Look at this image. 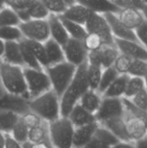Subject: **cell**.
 <instances>
[{
	"label": "cell",
	"mask_w": 147,
	"mask_h": 148,
	"mask_svg": "<svg viewBox=\"0 0 147 148\" xmlns=\"http://www.w3.org/2000/svg\"><path fill=\"white\" fill-rule=\"evenodd\" d=\"M135 148H147V134L141 140L134 142Z\"/></svg>",
	"instance_id": "11a10c76"
},
{
	"label": "cell",
	"mask_w": 147,
	"mask_h": 148,
	"mask_svg": "<svg viewBox=\"0 0 147 148\" xmlns=\"http://www.w3.org/2000/svg\"><path fill=\"white\" fill-rule=\"evenodd\" d=\"M23 40L24 43L27 45V47L29 49L31 53L34 55V56L36 57V59L37 60V62H39L41 67L43 69H46L47 67H49L43 43L35 42V41H29V40H27L24 38H23Z\"/></svg>",
	"instance_id": "484cf974"
},
{
	"label": "cell",
	"mask_w": 147,
	"mask_h": 148,
	"mask_svg": "<svg viewBox=\"0 0 147 148\" xmlns=\"http://www.w3.org/2000/svg\"><path fill=\"white\" fill-rule=\"evenodd\" d=\"M87 62L89 65L101 67V49L98 50L88 52Z\"/></svg>",
	"instance_id": "681fc988"
},
{
	"label": "cell",
	"mask_w": 147,
	"mask_h": 148,
	"mask_svg": "<svg viewBox=\"0 0 147 148\" xmlns=\"http://www.w3.org/2000/svg\"><path fill=\"white\" fill-rule=\"evenodd\" d=\"M33 0H12V1H5V4L12 9L15 12L28 10Z\"/></svg>",
	"instance_id": "7dc6e473"
},
{
	"label": "cell",
	"mask_w": 147,
	"mask_h": 148,
	"mask_svg": "<svg viewBox=\"0 0 147 148\" xmlns=\"http://www.w3.org/2000/svg\"><path fill=\"white\" fill-rule=\"evenodd\" d=\"M20 121L29 129L40 126L44 122L36 114L30 111L29 109L20 115Z\"/></svg>",
	"instance_id": "60d3db41"
},
{
	"label": "cell",
	"mask_w": 147,
	"mask_h": 148,
	"mask_svg": "<svg viewBox=\"0 0 147 148\" xmlns=\"http://www.w3.org/2000/svg\"><path fill=\"white\" fill-rule=\"evenodd\" d=\"M19 44H20V49H21L22 59L23 62V65H24L23 68H29V69H37V70L43 69L39 64V62H37V60L36 59V57L34 56V55L31 53L29 49L24 43L23 39L19 42Z\"/></svg>",
	"instance_id": "4dcf8cb0"
},
{
	"label": "cell",
	"mask_w": 147,
	"mask_h": 148,
	"mask_svg": "<svg viewBox=\"0 0 147 148\" xmlns=\"http://www.w3.org/2000/svg\"><path fill=\"white\" fill-rule=\"evenodd\" d=\"M130 76L120 75L101 95L102 98H123Z\"/></svg>",
	"instance_id": "603a6c76"
},
{
	"label": "cell",
	"mask_w": 147,
	"mask_h": 148,
	"mask_svg": "<svg viewBox=\"0 0 147 148\" xmlns=\"http://www.w3.org/2000/svg\"><path fill=\"white\" fill-rule=\"evenodd\" d=\"M102 101L101 95L94 90L88 89L81 97L78 104L91 114H95Z\"/></svg>",
	"instance_id": "7402d4cb"
},
{
	"label": "cell",
	"mask_w": 147,
	"mask_h": 148,
	"mask_svg": "<svg viewBox=\"0 0 147 148\" xmlns=\"http://www.w3.org/2000/svg\"><path fill=\"white\" fill-rule=\"evenodd\" d=\"M117 16L126 27L133 31L145 22L142 12L136 9H122L117 14Z\"/></svg>",
	"instance_id": "e0dca14e"
},
{
	"label": "cell",
	"mask_w": 147,
	"mask_h": 148,
	"mask_svg": "<svg viewBox=\"0 0 147 148\" xmlns=\"http://www.w3.org/2000/svg\"><path fill=\"white\" fill-rule=\"evenodd\" d=\"M141 12L144 16V18H145V21L147 23V3L144 1V4H143V8L141 10Z\"/></svg>",
	"instance_id": "6f0895ef"
},
{
	"label": "cell",
	"mask_w": 147,
	"mask_h": 148,
	"mask_svg": "<svg viewBox=\"0 0 147 148\" xmlns=\"http://www.w3.org/2000/svg\"><path fill=\"white\" fill-rule=\"evenodd\" d=\"M126 114V109L122 102V98H102L101 106L94 114L99 124L107 121L121 118Z\"/></svg>",
	"instance_id": "ba28073f"
},
{
	"label": "cell",
	"mask_w": 147,
	"mask_h": 148,
	"mask_svg": "<svg viewBox=\"0 0 147 148\" xmlns=\"http://www.w3.org/2000/svg\"><path fill=\"white\" fill-rule=\"evenodd\" d=\"M10 65L19 66L23 68V62L22 59L21 49L19 42H5L4 53L1 60Z\"/></svg>",
	"instance_id": "ffe728a7"
},
{
	"label": "cell",
	"mask_w": 147,
	"mask_h": 148,
	"mask_svg": "<svg viewBox=\"0 0 147 148\" xmlns=\"http://www.w3.org/2000/svg\"><path fill=\"white\" fill-rule=\"evenodd\" d=\"M66 31L68 32V36L72 39L79 40V41H83L86 36L88 35L86 29L83 25H81L79 23L68 21L67 19H64L61 16H59Z\"/></svg>",
	"instance_id": "83f0119b"
},
{
	"label": "cell",
	"mask_w": 147,
	"mask_h": 148,
	"mask_svg": "<svg viewBox=\"0 0 147 148\" xmlns=\"http://www.w3.org/2000/svg\"><path fill=\"white\" fill-rule=\"evenodd\" d=\"M4 143H5V136L3 134L0 132V148H4Z\"/></svg>",
	"instance_id": "680465c9"
},
{
	"label": "cell",
	"mask_w": 147,
	"mask_h": 148,
	"mask_svg": "<svg viewBox=\"0 0 147 148\" xmlns=\"http://www.w3.org/2000/svg\"><path fill=\"white\" fill-rule=\"evenodd\" d=\"M23 38V34L18 26L0 27V39L4 42H20Z\"/></svg>",
	"instance_id": "836d02e7"
},
{
	"label": "cell",
	"mask_w": 147,
	"mask_h": 148,
	"mask_svg": "<svg viewBox=\"0 0 147 148\" xmlns=\"http://www.w3.org/2000/svg\"><path fill=\"white\" fill-rule=\"evenodd\" d=\"M5 136V143L4 148H23V145L14 140L10 134H4Z\"/></svg>",
	"instance_id": "f907efd6"
},
{
	"label": "cell",
	"mask_w": 147,
	"mask_h": 148,
	"mask_svg": "<svg viewBox=\"0 0 147 148\" xmlns=\"http://www.w3.org/2000/svg\"><path fill=\"white\" fill-rule=\"evenodd\" d=\"M26 103L30 111L47 123L53 122L61 117L60 97L52 89L36 98L26 101Z\"/></svg>",
	"instance_id": "3957f363"
},
{
	"label": "cell",
	"mask_w": 147,
	"mask_h": 148,
	"mask_svg": "<svg viewBox=\"0 0 147 148\" xmlns=\"http://www.w3.org/2000/svg\"><path fill=\"white\" fill-rule=\"evenodd\" d=\"M42 2L49 12L52 15L61 16L68 9L64 0H42Z\"/></svg>",
	"instance_id": "74e56055"
},
{
	"label": "cell",
	"mask_w": 147,
	"mask_h": 148,
	"mask_svg": "<svg viewBox=\"0 0 147 148\" xmlns=\"http://www.w3.org/2000/svg\"><path fill=\"white\" fill-rule=\"evenodd\" d=\"M23 148H31V143H29V141L25 142L24 144H23Z\"/></svg>",
	"instance_id": "91938a15"
},
{
	"label": "cell",
	"mask_w": 147,
	"mask_h": 148,
	"mask_svg": "<svg viewBox=\"0 0 147 148\" xmlns=\"http://www.w3.org/2000/svg\"><path fill=\"white\" fill-rule=\"evenodd\" d=\"M75 127L66 117L49 123V138L54 148H73Z\"/></svg>",
	"instance_id": "5b68a950"
},
{
	"label": "cell",
	"mask_w": 147,
	"mask_h": 148,
	"mask_svg": "<svg viewBox=\"0 0 147 148\" xmlns=\"http://www.w3.org/2000/svg\"><path fill=\"white\" fill-rule=\"evenodd\" d=\"M31 148H54L52 144L50 143L49 140L42 141L37 144H31Z\"/></svg>",
	"instance_id": "f5cc1de1"
},
{
	"label": "cell",
	"mask_w": 147,
	"mask_h": 148,
	"mask_svg": "<svg viewBox=\"0 0 147 148\" xmlns=\"http://www.w3.org/2000/svg\"><path fill=\"white\" fill-rule=\"evenodd\" d=\"M94 136L95 138L99 139L100 140H101L102 142H104L105 144H107L110 147H113L114 145H116L117 143L120 142V140L108 129H107L106 127H104L101 125H100L98 127Z\"/></svg>",
	"instance_id": "8d00e7d4"
},
{
	"label": "cell",
	"mask_w": 147,
	"mask_h": 148,
	"mask_svg": "<svg viewBox=\"0 0 147 148\" xmlns=\"http://www.w3.org/2000/svg\"><path fill=\"white\" fill-rule=\"evenodd\" d=\"M0 84L9 95L24 101L29 100L22 67L0 61Z\"/></svg>",
	"instance_id": "7a4b0ae2"
},
{
	"label": "cell",
	"mask_w": 147,
	"mask_h": 148,
	"mask_svg": "<svg viewBox=\"0 0 147 148\" xmlns=\"http://www.w3.org/2000/svg\"><path fill=\"white\" fill-rule=\"evenodd\" d=\"M84 27L88 34L97 35L102 40L104 45H115L110 27L103 15L93 13Z\"/></svg>",
	"instance_id": "9c48e42d"
},
{
	"label": "cell",
	"mask_w": 147,
	"mask_h": 148,
	"mask_svg": "<svg viewBox=\"0 0 147 148\" xmlns=\"http://www.w3.org/2000/svg\"><path fill=\"white\" fill-rule=\"evenodd\" d=\"M126 134L130 141H138L144 138L147 134V128L145 124L137 117L130 114L126 111V114L124 116Z\"/></svg>",
	"instance_id": "4fadbf2b"
},
{
	"label": "cell",
	"mask_w": 147,
	"mask_h": 148,
	"mask_svg": "<svg viewBox=\"0 0 147 148\" xmlns=\"http://www.w3.org/2000/svg\"><path fill=\"white\" fill-rule=\"evenodd\" d=\"M5 7V1H0V10Z\"/></svg>",
	"instance_id": "94428289"
},
{
	"label": "cell",
	"mask_w": 147,
	"mask_h": 148,
	"mask_svg": "<svg viewBox=\"0 0 147 148\" xmlns=\"http://www.w3.org/2000/svg\"><path fill=\"white\" fill-rule=\"evenodd\" d=\"M19 29L24 39L44 43L50 38L48 20H33L21 23Z\"/></svg>",
	"instance_id": "52a82bcc"
},
{
	"label": "cell",
	"mask_w": 147,
	"mask_h": 148,
	"mask_svg": "<svg viewBox=\"0 0 147 148\" xmlns=\"http://www.w3.org/2000/svg\"><path fill=\"white\" fill-rule=\"evenodd\" d=\"M84 148H85V147H84Z\"/></svg>",
	"instance_id": "be15d7a7"
},
{
	"label": "cell",
	"mask_w": 147,
	"mask_h": 148,
	"mask_svg": "<svg viewBox=\"0 0 147 148\" xmlns=\"http://www.w3.org/2000/svg\"><path fill=\"white\" fill-rule=\"evenodd\" d=\"M82 42L88 52L98 50L104 46L102 40L97 35L94 34H88Z\"/></svg>",
	"instance_id": "ee69618b"
},
{
	"label": "cell",
	"mask_w": 147,
	"mask_h": 148,
	"mask_svg": "<svg viewBox=\"0 0 147 148\" xmlns=\"http://www.w3.org/2000/svg\"><path fill=\"white\" fill-rule=\"evenodd\" d=\"M21 23L16 13L5 4V7L0 10V27L19 26Z\"/></svg>",
	"instance_id": "1f68e13d"
},
{
	"label": "cell",
	"mask_w": 147,
	"mask_h": 148,
	"mask_svg": "<svg viewBox=\"0 0 147 148\" xmlns=\"http://www.w3.org/2000/svg\"><path fill=\"white\" fill-rule=\"evenodd\" d=\"M93 13L94 12L88 8L76 1L73 5L69 6L62 15L59 16L84 26Z\"/></svg>",
	"instance_id": "5bb4252c"
},
{
	"label": "cell",
	"mask_w": 147,
	"mask_h": 148,
	"mask_svg": "<svg viewBox=\"0 0 147 148\" xmlns=\"http://www.w3.org/2000/svg\"><path fill=\"white\" fill-rule=\"evenodd\" d=\"M111 148H135V147H134V143H133V142L120 141L119 143H117L116 145H114Z\"/></svg>",
	"instance_id": "db71d44e"
},
{
	"label": "cell",
	"mask_w": 147,
	"mask_h": 148,
	"mask_svg": "<svg viewBox=\"0 0 147 148\" xmlns=\"http://www.w3.org/2000/svg\"><path fill=\"white\" fill-rule=\"evenodd\" d=\"M4 48H5V42L0 39V61L3 58V56L4 53Z\"/></svg>",
	"instance_id": "9f6ffc18"
},
{
	"label": "cell",
	"mask_w": 147,
	"mask_h": 148,
	"mask_svg": "<svg viewBox=\"0 0 147 148\" xmlns=\"http://www.w3.org/2000/svg\"><path fill=\"white\" fill-rule=\"evenodd\" d=\"M143 79H144V82H145V88H146V89L147 90V75Z\"/></svg>",
	"instance_id": "6125c7cd"
},
{
	"label": "cell",
	"mask_w": 147,
	"mask_h": 148,
	"mask_svg": "<svg viewBox=\"0 0 147 148\" xmlns=\"http://www.w3.org/2000/svg\"><path fill=\"white\" fill-rule=\"evenodd\" d=\"M43 45H44L49 66H52L66 62L62 47L59 43L49 38L48 41H46L43 43Z\"/></svg>",
	"instance_id": "44dd1931"
},
{
	"label": "cell",
	"mask_w": 147,
	"mask_h": 148,
	"mask_svg": "<svg viewBox=\"0 0 147 148\" xmlns=\"http://www.w3.org/2000/svg\"><path fill=\"white\" fill-rule=\"evenodd\" d=\"M133 61V60L129 56L120 54L113 67L119 75H128V71L131 68Z\"/></svg>",
	"instance_id": "ab89813d"
},
{
	"label": "cell",
	"mask_w": 147,
	"mask_h": 148,
	"mask_svg": "<svg viewBox=\"0 0 147 148\" xmlns=\"http://www.w3.org/2000/svg\"><path fill=\"white\" fill-rule=\"evenodd\" d=\"M147 75V62L133 60L128 71L129 76L144 78Z\"/></svg>",
	"instance_id": "7bdbcfd3"
},
{
	"label": "cell",
	"mask_w": 147,
	"mask_h": 148,
	"mask_svg": "<svg viewBox=\"0 0 147 148\" xmlns=\"http://www.w3.org/2000/svg\"><path fill=\"white\" fill-rule=\"evenodd\" d=\"M49 140V123L43 122L38 127L29 130L28 141L31 144H37Z\"/></svg>",
	"instance_id": "f1b7e54d"
},
{
	"label": "cell",
	"mask_w": 147,
	"mask_h": 148,
	"mask_svg": "<svg viewBox=\"0 0 147 148\" xmlns=\"http://www.w3.org/2000/svg\"><path fill=\"white\" fill-rule=\"evenodd\" d=\"M20 121V114L10 110H0V132L3 134H10L14 127Z\"/></svg>",
	"instance_id": "d4e9b609"
},
{
	"label": "cell",
	"mask_w": 147,
	"mask_h": 148,
	"mask_svg": "<svg viewBox=\"0 0 147 148\" xmlns=\"http://www.w3.org/2000/svg\"><path fill=\"white\" fill-rule=\"evenodd\" d=\"M130 101L136 108L144 111H147V90L146 88L139 92Z\"/></svg>",
	"instance_id": "f6af8a7d"
},
{
	"label": "cell",
	"mask_w": 147,
	"mask_h": 148,
	"mask_svg": "<svg viewBox=\"0 0 147 148\" xmlns=\"http://www.w3.org/2000/svg\"><path fill=\"white\" fill-rule=\"evenodd\" d=\"M88 62L76 68L73 81L60 98L61 117L68 118L71 110L78 104L81 97L89 89L87 78Z\"/></svg>",
	"instance_id": "6da1fadb"
},
{
	"label": "cell",
	"mask_w": 147,
	"mask_h": 148,
	"mask_svg": "<svg viewBox=\"0 0 147 148\" xmlns=\"http://www.w3.org/2000/svg\"><path fill=\"white\" fill-rule=\"evenodd\" d=\"M23 71L27 86L29 100L36 98L52 89L49 76L44 69L37 70L23 68Z\"/></svg>",
	"instance_id": "8992f818"
},
{
	"label": "cell",
	"mask_w": 147,
	"mask_h": 148,
	"mask_svg": "<svg viewBox=\"0 0 147 148\" xmlns=\"http://www.w3.org/2000/svg\"><path fill=\"white\" fill-rule=\"evenodd\" d=\"M47 20L49 27L50 38L59 43L62 47H63L70 37L66 31L59 16L50 14Z\"/></svg>",
	"instance_id": "9a60e30c"
},
{
	"label": "cell",
	"mask_w": 147,
	"mask_h": 148,
	"mask_svg": "<svg viewBox=\"0 0 147 148\" xmlns=\"http://www.w3.org/2000/svg\"><path fill=\"white\" fill-rule=\"evenodd\" d=\"M49 76L52 90L61 98L75 76L76 67L63 62L44 69Z\"/></svg>",
	"instance_id": "277c9868"
},
{
	"label": "cell",
	"mask_w": 147,
	"mask_h": 148,
	"mask_svg": "<svg viewBox=\"0 0 147 148\" xmlns=\"http://www.w3.org/2000/svg\"><path fill=\"white\" fill-rule=\"evenodd\" d=\"M27 11L29 18L33 20H47L50 16L43 2L40 0H33Z\"/></svg>",
	"instance_id": "f546056e"
},
{
	"label": "cell",
	"mask_w": 147,
	"mask_h": 148,
	"mask_svg": "<svg viewBox=\"0 0 147 148\" xmlns=\"http://www.w3.org/2000/svg\"><path fill=\"white\" fill-rule=\"evenodd\" d=\"M122 102L123 105L125 107V109L127 113H129L130 114L137 117L138 119H139L146 127L147 128V111L141 110L138 108H136L130 100L126 99V98H122Z\"/></svg>",
	"instance_id": "f35d334b"
},
{
	"label": "cell",
	"mask_w": 147,
	"mask_h": 148,
	"mask_svg": "<svg viewBox=\"0 0 147 148\" xmlns=\"http://www.w3.org/2000/svg\"><path fill=\"white\" fill-rule=\"evenodd\" d=\"M65 61L75 67H79L87 62L88 51L84 47L83 42L69 38L67 43L62 47Z\"/></svg>",
	"instance_id": "30bf717a"
},
{
	"label": "cell",
	"mask_w": 147,
	"mask_h": 148,
	"mask_svg": "<svg viewBox=\"0 0 147 148\" xmlns=\"http://www.w3.org/2000/svg\"><path fill=\"white\" fill-rule=\"evenodd\" d=\"M100 124L94 122L87 126L75 128L73 137V148H84L93 139Z\"/></svg>",
	"instance_id": "2e32d148"
},
{
	"label": "cell",
	"mask_w": 147,
	"mask_h": 148,
	"mask_svg": "<svg viewBox=\"0 0 147 148\" xmlns=\"http://www.w3.org/2000/svg\"><path fill=\"white\" fill-rule=\"evenodd\" d=\"M113 3L119 7L120 10L122 9H136L141 11L144 4V1H137V0H117L113 1Z\"/></svg>",
	"instance_id": "bcb514c9"
},
{
	"label": "cell",
	"mask_w": 147,
	"mask_h": 148,
	"mask_svg": "<svg viewBox=\"0 0 147 148\" xmlns=\"http://www.w3.org/2000/svg\"><path fill=\"white\" fill-rule=\"evenodd\" d=\"M68 118L75 128L87 126L94 122H97L94 115L86 111L79 104L74 107V108L71 110L70 114H68Z\"/></svg>",
	"instance_id": "d6986e66"
},
{
	"label": "cell",
	"mask_w": 147,
	"mask_h": 148,
	"mask_svg": "<svg viewBox=\"0 0 147 148\" xmlns=\"http://www.w3.org/2000/svg\"><path fill=\"white\" fill-rule=\"evenodd\" d=\"M114 44L120 54L127 56L133 60L147 62V49L140 43L114 38Z\"/></svg>",
	"instance_id": "7c38bea8"
},
{
	"label": "cell",
	"mask_w": 147,
	"mask_h": 148,
	"mask_svg": "<svg viewBox=\"0 0 147 148\" xmlns=\"http://www.w3.org/2000/svg\"><path fill=\"white\" fill-rule=\"evenodd\" d=\"M105 19L107 20L111 32L113 34V38L117 39H121V40H126V41H131V42H139L138 38L136 36V34L133 30L128 29L126 27L118 18L116 14L113 13H106L103 15Z\"/></svg>",
	"instance_id": "8fae6325"
},
{
	"label": "cell",
	"mask_w": 147,
	"mask_h": 148,
	"mask_svg": "<svg viewBox=\"0 0 147 148\" xmlns=\"http://www.w3.org/2000/svg\"><path fill=\"white\" fill-rule=\"evenodd\" d=\"M85 148H111L108 147L107 144H105L104 142H102L101 140H100L99 139L95 138L94 136L93 137V139L90 140V142L86 146Z\"/></svg>",
	"instance_id": "816d5d0a"
},
{
	"label": "cell",
	"mask_w": 147,
	"mask_h": 148,
	"mask_svg": "<svg viewBox=\"0 0 147 148\" xmlns=\"http://www.w3.org/2000/svg\"><path fill=\"white\" fill-rule=\"evenodd\" d=\"M144 88H145V82L143 78L130 76L123 98L131 100L134 95H136L139 92H140Z\"/></svg>",
	"instance_id": "d590c367"
},
{
	"label": "cell",
	"mask_w": 147,
	"mask_h": 148,
	"mask_svg": "<svg viewBox=\"0 0 147 148\" xmlns=\"http://www.w3.org/2000/svg\"><path fill=\"white\" fill-rule=\"evenodd\" d=\"M102 72H103V69L101 67L88 64L87 78H88L89 89L97 91L99 85H100L101 79Z\"/></svg>",
	"instance_id": "d6a6232c"
},
{
	"label": "cell",
	"mask_w": 147,
	"mask_h": 148,
	"mask_svg": "<svg viewBox=\"0 0 147 148\" xmlns=\"http://www.w3.org/2000/svg\"><path fill=\"white\" fill-rule=\"evenodd\" d=\"M138 41L141 45L147 49V23L145 21L135 31Z\"/></svg>",
	"instance_id": "c3c4849f"
},
{
	"label": "cell",
	"mask_w": 147,
	"mask_h": 148,
	"mask_svg": "<svg viewBox=\"0 0 147 148\" xmlns=\"http://www.w3.org/2000/svg\"><path fill=\"white\" fill-rule=\"evenodd\" d=\"M10 135L14 140L23 145L25 142H28L29 128L21 121H19L11 131Z\"/></svg>",
	"instance_id": "b9f144b4"
},
{
	"label": "cell",
	"mask_w": 147,
	"mask_h": 148,
	"mask_svg": "<svg viewBox=\"0 0 147 148\" xmlns=\"http://www.w3.org/2000/svg\"><path fill=\"white\" fill-rule=\"evenodd\" d=\"M120 51L115 45H104L101 49V68L106 69L113 66L116 59L120 56Z\"/></svg>",
	"instance_id": "4316f807"
},
{
	"label": "cell",
	"mask_w": 147,
	"mask_h": 148,
	"mask_svg": "<svg viewBox=\"0 0 147 148\" xmlns=\"http://www.w3.org/2000/svg\"><path fill=\"white\" fill-rule=\"evenodd\" d=\"M87 8H88L94 13L104 15L106 13H113L118 14L120 11V9L117 7L113 1L106 0H81L78 1Z\"/></svg>",
	"instance_id": "ac0fdd59"
},
{
	"label": "cell",
	"mask_w": 147,
	"mask_h": 148,
	"mask_svg": "<svg viewBox=\"0 0 147 148\" xmlns=\"http://www.w3.org/2000/svg\"><path fill=\"white\" fill-rule=\"evenodd\" d=\"M108 129L120 141L123 142H131L126 130L125 125V119L124 117L121 118H115L109 121H107L101 124H100Z\"/></svg>",
	"instance_id": "cb8c5ba5"
},
{
	"label": "cell",
	"mask_w": 147,
	"mask_h": 148,
	"mask_svg": "<svg viewBox=\"0 0 147 148\" xmlns=\"http://www.w3.org/2000/svg\"><path fill=\"white\" fill-rule=\"evenodd\" d=\"M120 75L116 72V70L113 69V67L103 69L102 72V75H101V79L100 82V85L99 88L97 89V92L102 95L103 93L108 88V87L113 82V81L119 76Z\"/></svg>",
	"instance_id": "e575fe53"
}]
</instances>
